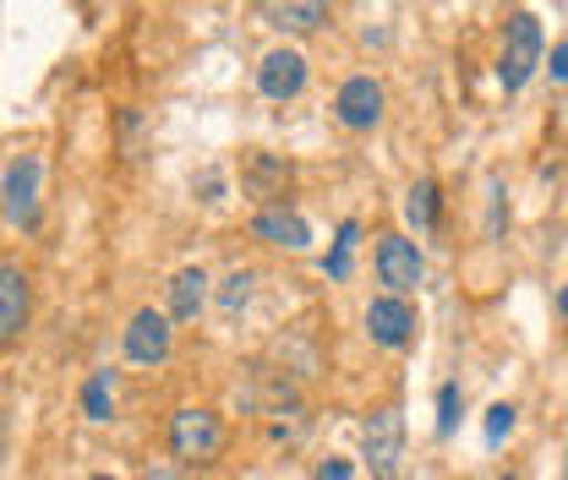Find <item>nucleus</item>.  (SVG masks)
Wrapping results in <instances>:
<instances>
[{
    "label": "nucleus",
    "mask_w": 568,
    "mask_h": 480,
    "mask_svg": "<svg viewBox=\"0 0 568 480\" xmlns=\"http://www.w3.org/2000/svg\"><path fill=\"white\" fill-rule=\"evenodd\" d=\"M263 11L268 28H280L284 39H312L328 22V0H252Z\"/></svg>",
    "instance_id": "13"
},
{
    "label": "nucleus",
    "mask_w": 568,
    "mask_h": 480,
    "mask_svg": "<svg viewBox=\"0 0 568 480\" xmlns=\"http://www.w3.org/2000/svg\"><path fill=\"white\" fill-rule=\"evenodd\" d=\"M503 480H514V476H503Z\"/></svg>",
    "instance_id": "26"
},
{
    "label": "nucleus",
    "mask_w": 568,
    "mask_h": 480,
    "mask_svg": "<svg viewBox=\"0 0 568 480\" xmlns=\"http://www.w3.org/2000/svg\"><path fill=\"white\" fill-rule=\"evenodd\" d=\"M121 349H126L132 366H164L175 355V323L159 306H138L126 334H121Z\"/></svg>",
    "instance_id": "6"
},
{
    "label": "nucleus",
    "mask_w": 568,
    "mask_h": 480,
    "mask_svg": "<svg viewBox=\"0 0 568 480\" xmlns=\"http://www.w3.org/2000/svg\"><path fill=\"white\" fill-rule=\"evenodd\" d=\"M426 263L422 252H416V241H405V235H377V278L388 284V295H410L416 284H422Z\"/></svg>",
    "instance_id": "11"
},
{
    "label": "nucleus",
    "mask_w": 568,
    "mask_h": 480,
    "mask_svg": "<svg viewBox=\"0 0 568 480\" xmlns=\"http://www.w3.org/2000/svg\"><path fill=\"white\" fill-rule=\"evenodd\" d=\"M383 82L377 76H351V82H339V93H334V121L345 126V132H372L377 121H383Z\"/></svg>",
    "instance_id": "9"
},
{
    "label": "nucleus",
    "mask_w": 568,
    "mask_h": 480,
    "mask_svg": "<svg viewBox=\"0 0 568 480\" xmlns=\"http://www.w3.org/2000/svg\"><path fill=\"white\" fill-rule=\"evenodd\" d=\"M361 459L372 480H399L405 476V415L399 410H377L361 431Z\"/></svg>",
    "instance_id": "4"
},
{
    "label": "nucleus",
    "mask_w": 568,
    "mask_h": 480,
    "mask_svg": "<svg viewBox=\"0 0 568 480\" xmlns=\"http://www.w3.org/2000/svg\"><path fill=\"white\" fill-rule=\"evenodd\" d=\"M564 317H568V295H564Z\"/></svg>",
    "instance_id": "25"
},
{
    "label": "nucleus",
    "mask_w": 568,
    "mask_h": 480,
    "mask_svg": "<svg viewBox=\"0 0 568 480\" xmlns=\"http://www.w3.org/2000/svg\"><path fill=\"white\" fill-rule=\"evenodd\" d=\"M459 426V382H443L437 388V437H454Z\"/></svg>",
    "instance_id": "18"
},
{
    "label": "nucleus",
    "mask_w": 568,
    "mask_h": 480,
    "mask_svg": "<svg viewBox=\"0 0 568 480\" xmlns=\"http://www.w3.org/2000/svg\"><path fill=\"white\" fill-rule=\"evenodd\" d=\"M28 323H33V274L17 257H0V355L22 344Z\"/></svg>",
    "instance_id": "5"
},
{
    "label": "nucleus",
    "mask_w": 568,
    "mask_h": 480,
    "mask_svg": "<svg viewBox=\"0 0 568 480\" xmlns=\"http://www.w3.org/2000/svg\"><path fill=\"white\" fill-rule=\"evenodd\" d=\"M246 300H252V274H230V278H224V289H219V306L235 317Z\"/></svg>",
    "instance_id": "19"
},
{
    "label": "nucleus",
    "mask_w": 568,
    "mask_h": 480,
    "mask_svg": "<svg viewBox=\"0 0 568 480\" xmlns=\"http://www.w3.org/2000/svg\"><path fill=\"white\" fill-rule=\"evenodd\" d=\"M252 235L263 241V246H274V252H290V257H301L306 246H312V224L301 218V207L290 203H268L252 213Z\"/></svg>",
    "instance_id": "8"
},
{
    "label": "nucleus",
    "mask_w": 568,
    "mask_h": 480,
    "mask_svg": "<svg viewBox=\"0 0 568 480\" xmlns=\"http://www.w3.org/2000/svg\"><path fill=\"white\" fill-rule=\"evenodd\" d=\"M138 480H192V470H181V464L170 459V464H148Z\"/></svg>",
    "instance_id": "22"
},
{
    "label": "nucleus",
    "mask_w": 568,
    "mask_h": 480,
    "mask_svg": "<svg viewBox=\"0 0 568 480\" xmlns=\"http://www.w3.org/2000/svg\"><path fill=\"white\" fill-rule=\"evenodd\" d=\"M355 470H351V459H323L317 470H312V480H351Z\"/></svg>",
    "instance_id": "21"
},
{
    "label": "nucleus",
    "mask_w": 568,
    "mask_h": 480,
    "mask_svg": "<svg viewBox=\"0 0 568 480\" xmlns=\"http://www.w3.org/2000/svg\"><path fill=\"white\" fill-rule=\"evenodd\" d=\"M355 241H361V224H339V241H334V257H328V278H345L351 274V252H355Z\"/></svg>",
    "instance_id": "17"
},
{
    "label": "nucleus",
    "mask_w": 568,
    "mask_h": 480,
    "mask_svg": "<svg viewBox=\"0 0 568 480\" xmlns=\"http://www.w3.org/2000/svg\"><path fill=\"white\" fill-rule=\"evenodd\" d=\"M547 67H552V76H558V82H568V44H558V50L547 55Z\"/></svg>",
    "instance_id": "23"
},
{
    "label": "nucleus",
    "mask_w": 568,
    "mask_h": 480,
    "mask_svg": "<svg viewBox=\"0 0 568 480\" xmlns=\"http://www.w3.org/2000/svg\"><path fill=\"white\" fill-rule=\"evenodd\" d=\"M241 192H246L257 207L284 203V192H290V164H284L280 153L246 147V153H241Z\"/></svg>",
    "instance_id": "10"
},
{
    "label": "nucleus",
    "mask_w": 568,
    "mask_h": 480,
    "mask_svg": "<svg viewBox=\"0 0 568 480\" xmlns=\"http://www.w3.org/2000/svg\"><path fill=\"white\" fill-rule=\"evenodd\" d=\"M306 76H312L306 55H301L295 44H280V50H268V55L257 61V93L274 99V104L301 99V93H306Z\"/></svg>",
    "instance_id": "7"
},
{
    "label": "nucleus",
    "mask_w": 568,
    "mask_h": 480,
    "mask_svg": "<svg viewBox=\"0 0 568 480\" xmlns=\"http://www.w3.org/2000/svg\"><path fill=\"white\" fill-rule=\"evenodd\" d=\"M164 442H170V459H175L181 470H209V464H219L230 431H224L219 410H209V405H181V410L170 415Z\"/></svg>",
    "instance_id": "1"
},
{
    "label": "nucleus",
    "mask_w": 568,
    "mask_h": 480,
    "mask_svg": "<svg viewBox=\"0 0 568 480\" xmlns=\"http://www.w3.org/2000/svg\"><path fill=\"white\" fill-rule=\"evenodd\" d=\"M514 431V405H493L487 410V442H503Z\"/></svg>",
    "instance_id": "20"
},
{
    "label": "nucleus",
    "mask_w": 568,
    "mask_h": 480,
    "mask_svg": "<svg viewBox=\"0 0 568 480\" xmlns=\"http://www.w3.org/2000/svg\"><path fill=\"white\" fill-rule=\"evenodd\" d=\"M541 55H547V44H541V22L530 17V11H519L514 22H508V33H503V61H497V82L508 88V93H519L536 67H541Z\"/></svg>",
    "instance_id": "3"
},
{
    "label": "nucleus",
    "mask_w": 568,
    "mask_h": 480,
    "mask_svg": "<svg viewBox=\"0 0 568 480\" xmlns=\"http://www.w3.org/2000/svg\"><path fill=\"white\" fill-rule=\"evenodd\" d=\"M82 415H88L93 426H104V420L115 415V371H93V377L82 382Z\"/></svg>",
    "instance_id": "15"
},
{
    "label": "nucleus",
    "mask_w": 568,
    "mask_h": 480,
    "mask_svg": "<svg viewBox=\"0 0 568 480\" xmlns=\"http://www.w3.org/2000/svg\"><path fill=\"white\" fill-rule=\"evenodd\" d=\"M405 218H410L416 229H432V224H437V181H416V186H410Z\"/></svg>",
    "instance_id": "16"
},
{
    "label": "nucleus",
    "mask_w": 568,
    "mask_h": 480,
    "mask_svg": "<svg viewBox=\"0 0 568 480\" xmlns=\"http://www.w3.org/2000/svg\"><path fill=\"white\" fill-rule=\"evenodd\" d=\"M366 339L377 344V349H405V344L416 339V312H410V300L377 295V300L366 306Z\"/></svg>",
    "instance_id": "12"
},
{
    "label": "nucleus",
    "mask_w": 568,
    "mask_h": 480,
    "mask_svg": "<svg viewBox=\"0 0 568 480\" xmlns=\"http://www.w3.org/2000/svg\"><path fill=\"white\" fill-rule=\"evenodd\" d=\"M203 306H209V274H203V268H181V274L170 278V306H164V317H170V323H192Z\"/></svg>",
    "instance_id": "14"
},
{
    "label": "nucleus",
    "mask_w": 568,
    "mask_h": 480,
    "mask_svg": "<svg viewBox=\"0 0 568 480\" xmlns=\"http://www.w3.org/2000/svg\"><path fill=\"white\" fill-rule=\"evenodd\" d=\"M39 181H44V159L39 153H17L0 175V218L11 229H33L39 224Z\"/></svg>",
    "instance_id": "2"
},
{
    "label": "nucleus",
    "mask_w": 568,
    "mask_h": 480,
    "mask_svg": "<svg viewBox=\"0 0 568 480\" xmlns=\"http://www.w3.org/2000/svg\"><path fill=\"white\" fill-rule=\"evenodd\" d=\"M88 480H115V476H88Z\"/></svg>",
    "instance_id": "24"
}]
</instances>
